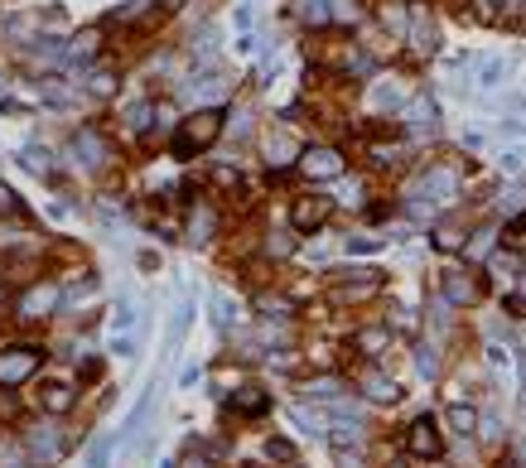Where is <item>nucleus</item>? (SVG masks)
I'll list each match as a JSON object with an SVG mask.
<instances>
[{"label": "nucleus", "instance_id": "nucleus-26", "mask_svg": "<svg viewBox=\"0 0 526 468\" xmlns=\"http://www.w3.org/2000/svg\"><path fill=\"white\" fill-rule=\"evenodd\" d=\"M256 309L261 314H295V300L290 295H256Z\"/></svg>", "mask_w": 526, "mask_h": 468}, {"label": "nucleus", "instance_id": "nucleus-38", "mask_svg": "<svg viewBox=\"0 0 526 468\" xmlns=\"http://www.w3.org/2000/svg\"><path fill=\"white\" fill-rule=\"evenodd\" d=\"M507 309H512V314H526V276H517V290H512Z\"/></svg>", "mask_w": 526, "mask_h": 468}, {"label": "nucleus", "instance_id": "nucleus-29", "mask_svg": "<svg viewBox=\"0 0 526 468\" xmlns=\"http://www.w3.org/2000/svg\"><path fill=\"white\" fill-rule=\"evenodd\" d=\"M290 251H295V242H290V232H271V237H266V256H290Z\"/></svg>", "mask_w": 526, "mask_h": 468}, {"label": "nucleus", "instance_id": "nucleus-21", "mask_svg": "<svg viewBox=\"0 0 526 468\" xmlns=\"http://www.w3.org/2000/svg\"><path fill=\"white\" fill-rule=\"evenodd\" d=\"M39 406L49 415H68L73 411V386H44L39 391Z\"/></svg>", "mask_w": 526, "mask_h": 468}, {"label": "nucleus", "instance_id": "nucleus-45", "mask_svg": "<svg viewBox=\"0 0 526 468\" xmlns=\"http://www.w3.org/2000/svg\"><path fill=\"white\" fill-rule=\"evenodd\" d=\"M517 468H526V464H517Z\"/></svg>", "mask_w": 526, "mask_h": 468}, {"label": "nucleus", "instance_id": "nucleus-16", "mask_svg": "<svg viewBox=\"0 0 526 468\" xmlns=\"http://www.w3.org/2000/svg\"><path fill=\"white\" fill-rule=\"evenodd\" d=\"M435 121H440V107H435L430 92H416L401 111V126H411V131H435Z\"/></svg>", "mask_w": 526, "mask_h": 468}, {"label": "nucleus", "instance_id": "nucleus-8", "mask_svg": "<svg viewBox=\"0 0 526 468\" xmlns=\"http://www.w3.org/2000/svg\"><path fill=\"white\" fill-rule=\"evenodd\" d=\"M406 454H416V459H440L444 454V435L430 415L411 420V430H406Z\"/></svg>", "mask_w": 526, "mask_h": 468}, {"label": "nucleus", "instance_id": "nucleus-4", "mask_svg": "<svg viewBox=\"0 0 526 468\" xmlns=\"http://www.w3.org/2000/svg\"><path fill=\"white\" fill-rule=\"evenodd\" d=\"M58 309V285L54 280H39V285H29L25 295L15 300V314H20V324H39V319H49Z\"/></svg>", "mask_w": 526, "mask_h": 468}, {"label": "nucleus", "instance_id": "nucleus-10", "mask_svg": "<svg viewBox=\"0 0 526 468\" xmlns=\"http://www.w3.org/2000/svg\"><path fill=\"white\" fill-rule=\"evenodd\" d=\"M25 449H29L34 464H58L68 444H63V430H54V425H34V430L25 435Z\"/></svg>", "mask_w": 526, "mask_h": 468}, {"label": "nucleus", "instance_id": "nucleus-6", "mask_svg": "<svg viewBox=\"0 0 526 468\" xmlns=\"http://www.w3.org/2000/svg\"><path fill=\"white\" fill-rule=\"evenodd\" d=\"M44 353L39 348H0V386H20L39 372Z\"/></svg>", "mask_w": 526, "mask_h": 468}, {"label": "nucleus", "instance_id": "nucleus-32", "mask_svg": "<svg viewBox=\"0 0 526 468\" xmlns=\"http://www.w3.org/2000/svg\"><path fill=\"white\" fill-rule=\"evenodd\" d=\"M502 68H507V63H502V58H488V63H483V73H478V87H498Z\"/></svg>", "mask_w": 526, "mask_h": 468}, {"label": "nucleus", "instance_id": "nucleus-25", "mask_svg": "<svg viewBox=\"0 0 526 468\" xmlns=\"http://www.w3.org/2000/svg\"><path fill=\"white\" fill-rule=\"evenodd\" d=\"M87 92H92V97H111V92H116V73H111V68H97V73L87 78Z\"/></svg>", "mask_w": 526, "mask_h": 468}, {"label": "nucleus", "instance_id": "nucleus-39", "mask_svg": "<svg viewBox=\"0 0 526 468\" xmlns=\"http://www.w3.org/2000/svg\"><path fill=\"white\" fill-rule=\"evenodd\" d=\"M44 97H49L54 107H68V102H73V97L63 92V83H44Z\"/></svg>", "mask_w": 526, "mask_h": 468}, {"label": "nucleus", "instance_id": "nucleus-37", "mask_svg": "<svg viewBox=\"0 0 526 468\" xmlns=\"http://www.w3.org/2000/svg\"><path fill=\"white\" fill-rule=\"evenodd\" d=\"M0 213H20V198H15V189L0 179Z\"/></svg>", "mask_w": 526, "mask_h": 468}, {"label": "nucleus", "instance_id": "nucleus-18", "mask_svg": "<svg viewBox=\"0 0 526 468\" xmlns=\"http://www.w3.org/2000/svg\"><path fill=\"white\" fill-rule=\"evenodd\" d=\"M300 155H305V145H295L285 131H271V136H266V160H271V169L300 165Z\"/></svg>", "mask_w": 526, "mask_h": 468}, {"label": "nucleus", "instance_id": "nucleus-20", "mask_svg": "<svg viewBox=\"0 0 526 468\" xmlns=\"http://www.w3.org/2000/svg\"><path fill=\"white\" fill-rule=\"evenodd\" d=\"M387 343H391L387 324H372V329H362L358 338H353V348H358L362 358H382V353H387Z\"/></svg>", "mask_w": 526, "mask_h": 468}, {"label": "nucleus", "instance_id": "nucleus-17", "mask_svg": "<svg viewBox=\"0 0 526 468\" xmlns=\"http://www.w3.org/2000/svg\"><path fill=\"white\" fill-rule=\"evenodd\" d=\"M411 97H416V92L406 83H396V78H377V83H372V107L377 111H406Z\"/></svg>", "mask_w": 526, "mask_h": 468}, {"label": "nucleus", "instance_id": "nucleus-7", "mask_svg": "<svg viewBox=\"0 0 526 468\" xmlns=\"http://www.w3.org/2000/svg\"><path fill=\"white\" fill-rule=\"evenodd\" d=\"M333 213V198L324 193H300L295 203H290V222H295V232H319Z\"/></svg>", "mask_w": 526, "mask_h": 468}, {"label": "nucleus", "instance_id": "nucleus-34", "mask_svg": "<svg viewBox=\"0 0 526 468\" xmlns=\"http://www.w3.org/2000/svg\"><path fill=\"white\" fill-rule=\"evenodd\" d=\"M266 454L280 459V464H290V459H295V444H290V440H271V444H266Z\"/></svg>", "mask_w": 526, "mask_h": 468}, {"label": "nucleus", "instance_id": "nucleus-23", "mask_svg": "<svg viewBox=\"0 0 526 468\" xmlns=\"http://www.w3.org/2000/svg\"><path fill=\"white\" fill-rule=\"evenodd\" d=\"M449 430H454V435H473V430H478V411L464 406V401H459V406H449Z\"/></svg>", "mask_w": 526, "mask_h": 468}, {"label": "nucleus", "instance_id": "nucleus-42", "mask_svg": "<svg viewBox=\"0 0 526 468\" xmlns=\"http://www.w3.org/2000/svg\"><path fill=\"white\" fill-rule=\"evenodd\" d=\"M179 468H213V464H208L203 454H184V464H179Z\"/></svg>", "mask_w": 526, "mask_h": 468}, {"label": "nucleus", "instance_id": "nucleus-12", "mask_svg": "<svg viewBox=\"0 0 526 468\" xmlns=\"http://www.w3.org/2000/svg\"><path fill=\"white\" fill-rule=\"evenodd\" d=\"M478 295H483V285H478V276L473 271H444L440 276V300L444 304H478Z\"/></svg>", "mask_w": 526, "mask_h": 468}, {"label": "nucleus", "instance_id": "nucleus-36", "mask_svg": "<svg viewBox=\"0 0 526 468\" xmlns=\"http://www.w3.org/2000/svg\"><path fill=\"white\" fill-rule=\"evenodd\" d=\"M416 358H420V372H425V377H440V358H435V348H420Z\"/></svg>", "mask_w": 526, "mask_h": 468}, {"label": "nucleus", "instance_id": "nucleus-15", "mask_svg": "<svg viewBox=\"0 0 526 468\" xmlns=\"http://www.w3.org/2000/svg\"><path fill=\"white\" fill-rule=\"evenodd\" d=\"M406 39H411V49L416 54H435V15H430V5H411V29H406Z\"/></svg>", "mask_w": 526, "mask_h": 468}, {"label": "nucleus", "instance_id": "nucleus-24", "mask_svg": "<svg viewBox=\"0 0 526 468\" xmlns=\"http://www.w3.org/2000/svg\"><path fill=\"white\" fill-rule=\"evenodd\" d=\"M493 242H498V227H478L469 237V256L473 261H488V256H493Z\"/></svg>", "mask_w": 526, "mask_h": 468}, {"label": "nucleus", "instance_id": "nucleus-19", "mask_svg": "<svg viewBox=\"0 0 526 468\" xmlns=\"http://www.w3.org/2000/svg\"><path fill=\"white\" fill-rule=\"evenodd\" d=\"M227 401H232V411H237V415H251V420L271 411V396H266L261 386H237V391H232Z\"/></svg>", "mask_w": 526, "mask_h": 468}, {"label": "nucleus", "instance_id": "nucleus-40", "mask_svg": "<svg viewBox=\"0 0 526 468\" xmlns=\"http://www.w3.org/2000/svg\"><path fill=\"white\" fill-rule=\"evenodd\" d=\"M478 430H483V440H502V425L488 415V420H478Z\"/></svg>", "mask_w": 526, "mask_h": 468}, {"label": "nucleus", "instance_id": "nucleus-9", "mask_svg": "<svg viewBox=\"0 0 526 468\" xmlns=\"http://www.w3.org/2000/svg\"><path fill=\"white\" fill-rule=\"evenodd\" d=\"M333 280V295L338 300H372L382 290V271H338Z\"/></svg>", "mask_w": 526, "mask_h": 468}, {"label": "nucleus", "instance_id": "nucleus-5", "mask_svg": "<svg viewBox=\"0 0 526 468\" xmlns=\"http://www.w3.org/2000/svg\"><path fill=\"white\" fill-rule=\"evenodd\" d=\"M73 160H83V169H92V174H102V169H111V140L102 136V131H92V126H83L78 136H73Z\"/></svg>", "mask_w": 526, "mask_h": 468}, {"label": "nucleus", "instance_id": "nucleus-43", "mask_svg": "<svg viewBox=\"0 0 526 468\" xmlns=\"http://www.w3.org/2000/svg\"><path fill=\"white\" fill-rule=\"evenodd\" d=\"M517 459H522V464H526V435H522V440H517Z\"/></svg>", "mask_w": 526, "mask_h": 468}, {"label": "nucleus", "instance_id": "nucleus-41", "mask_svg": "<svg viewBox=\"0 0 526 468\" xmlns=\"http://www.w3.org/2000/svg\"><path fill=\"white\" fill-rule=\"evenodd\" d=\"M338 464H343V468H362V454H358V449H353V454H348V449H338Z\"/></svg>", "mask_w": 526, "mask_h": 468}, {"label": "nucleus", "instance_id": "nucleus-27", "mask_svg": "<svg viewBox=\"0 0 526 468\" xmlns=\"http://www.w3.org/2000/svg\"><path fill=\"white\" fill-rule=\"evenodd\" d=\"M20 165H25L29 174H49V150L29 145V150H20Z\"/></svg>", "mask_w": 526, "mask_h": 468}, {"label": "nucleus", "instance_id": "nucleus-3", "mask_svg": "<svg viewBox=\"0 0 526 468\" xmlns=\"http://www.w3.org/2000/svg\"><path fill=\"white\" fill-rule=\"evenodd\" d=\"M295 169H300L305 179H319V184L343 179V150H333V145H305V155H300Z\"/></svg>", "mask_w": 526, "mask_h": 468}, {"label": "nucleus", "instance_id": "nucleus-28", "mask_svg": "<svg viewBox=\"0 0 526 468\" xmlns=\"http://www.w3.org/2000/svg\"><path fill=\"white\" fill-rule=\"evenodd\" d=\"M97 44H102V29H87V34H78V39H73V58L97 54Z\"/></svg>", "mask_w": 526, "mask_h": 468}, {"label": "nucleus", "instance_id": "nucleus-14", "mask_svg": "<svg viewBox=\"0 0 526 468\" xmlns=\"http://www.w3.org/2000/svg\"><path fill=\"white\" fill-rule=\"evenodd\" d=\"M213 237H218V213H213V203H194L189 218H184V242H189V247H208Z\"/></svg>", "mask_w": 526, "mask_h": 468}, {"label": "nucleus", "instance_id": "nucleus-13", "mask_svg": "<svg viewBox=\"0 0 526 468\" xmlns=\"http://www.w3.org/2000/svg\"><path fill=\"white\" fill-rule=\"evenodd\" d=\"M358 391L367 396V401H377V406H391V401H401V386L391 382L387 372L377 367V362H367L358 372Z\"/></svg>", "mask_w": 526, "mask_h": 468}, {"label": "nucleus", "instance_id": "nucleus-35", "mask_svg": "<svg viewBox=\"0 0 526 468\" xmlns=\"http://www.w3.org/2000/svg\"><path fill=\"white\" fill-rule=\"evenodd\" d=\"M377 247H382L377 237H348V251H353V256H372Z\"/></svg>", "mask_w": 526, "mask_h": 468}, {"label": "nucleus", "instance_id": "nucleus-11", "mask_svg": "<svg viewBox=\"0 0 526 468\" xmlns=\"http://www.w3.org/2000/svg\"><path fill=\"white\" fill-rule=\"evenodd\" d=\"M416 193L430 198V203H454V198H459V169H449V165L425 169V179H420Z\"/></svg>", "mask_w": 526, "mask_h": 468}, {"label": "nucleus", "instance_id": "nucleus-33", "mask_svg": "<svg viewBox=\"0 0 526 468\" xmlns=\"http://www.w3.org/2000/svg\"><path fill=\"white\" fill-rule=\"evenodd\" d=\"M111 464V440H97L92 454H87V468H107Z\"/></svg>", "mask_w": 526, "mask_h": 468}, {"label": "nucleus", "instance_id": "nucleus-30", "mask_svg": "<svg viewBox=\"0 0 526 468\" xmlns=\"http://www.w3.org/2000/svg\"><path fill=\"white\" fill-rule=\"evenodd\" d=\"M502 237H507V247H512V251H526V218L507 222V232H502Z\"/></svg>", "mask_w": 526, "mask_h": 468}, {"label": "nucleus", "instance_id": "nucleus-44", "mask_svg": "<svg viewBox=\"0 0 526 468\" xmlns=\"http://www.w3.org/2000/svg\"><path fill=\"white\" fill-rule=\"evenodd\" d=\"M391 468H406V464H391Z\"/></svg>", "mask_w": 526, "mask_h": 468}, {"label": "nucleus", "instance_id": "nucleus-22", "mask_svg": "<svg viewBox=\"0 0 526 468\" xmlns=\"http://www.w3.org/2000/svg\"><path fill=\"white\" fill-rule=\"evenodd\" d=\"M435 247H440V251L469 247V232H464L459 222H435Z\"/></svg>", "mask_w": 526, "mask_h": 468}, {"label": "nucleus", "instance_id": "nucleus-2", "mask_svg": "<svg viewBox=\"0 0 526 468\" xmlns=\"http://www.w3.org/2000/svg\"><path fill=\"white\" fill-rule=\"evenodd\" d=\"M295 20H305L309 29H333V25H362L358 0H290Z\"/></svg>", "mask_w": 526, "mask_h": 468}, {"label": "nucleus", "instance_id": "nucleus-31", "mask_svg": "<svg viewBox=\"0 0 526 468\" xmlns=\"http://www.w3.org/2000/svg\"><path fill=\"white\" fill-rule=\"evenodd\" d=\"M92 295H97V276H83V285H73V290H68V304H87Z\"/></svg>", "mask_w": 526, "mask_h": 468}, {"label": "nucleus", "instance_id": "nucleus-1", "mask_svg": "<svg viewBox=\"0 0 526 468\" xmlns=\"http://www.w3.org/2000/svg\"><path fill=\"white\" fill-rule=\"evenodd\" d=\"M218 136H222V107H203V111L184 116V121L174 126V155L189 160V155H198V150H208Z\"/></svg>", "mask_w": 526, "mask_h": 468}]
</instances>
